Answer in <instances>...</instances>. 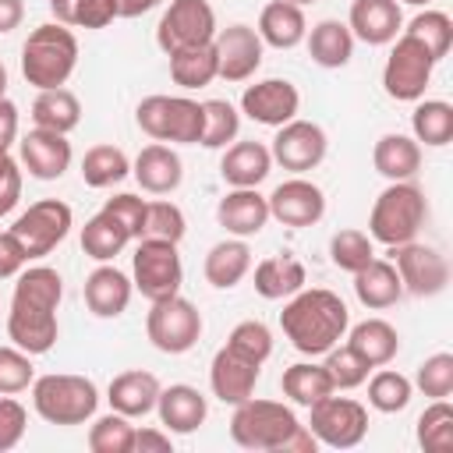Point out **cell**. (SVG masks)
<instances>
[{"label":"cell","instance_id":"cell-1","mask_svg":"<svg viewBox=\"0 0 453 453\" xmlns=\"http://www.w3.org/2000/svg\"><path fill=\"white\" fill-rule=\"evenodd\" d=\"M64 297V280L50 265H32L18 273L11 308H7V336L25 354H50L57 343V308Z\"/></svg>","mask_w":453,"mask_h":453},{"label":"cell","instance_id":"cell-2","mask_svg":"<svg viewBox=\"0 0 453 453\" xmlns=\"http://www.w3.org/2000/svg\"><path fill=\"white\" fill-rule=\"evenodd\" d=\"M280 329L294 350L319 357L347 336L350 311L340 294H333L326 287H311V290L301 287L297 294L287 297V304L280 311Z\"/></svg>","mask_w":453,"mask_h":453},{"label":"cell","instance_id":"cell-3","mask_svg":"<svg viewBox=\"0 0 453 453\" xmlns=\"http://www.w3.org/2000/svg\"><path fill=\"white\" fill-rule=\"evenodd\" d=\"M230 439L241 449L255 453H315L319 439L308 432V425L297 421V414L280 400H255L234 407L230 418Z\"/></svg>","mask_w":453,"mask_h":453},{"label":"cell","instance_id":"cell-4","mask_svg":"<svg viewBox=\"0 0 453 453\" xmlns=\"http://www.w3.org/2000/svg\"><path fill=\"white\" fill-rule=\"evenodd\" d=\"M78 67V39L67 25L46 21L28 32L21 46V74L32 88H60Z\"/></svg>","mask_w":453,"mask_h":453},{"label":"cell","instance_id":"cell-5","mask_svg":"<svg viewBox=\"0 0 453 453\" xmlns=\"http://www.w3.org/2000/svg\"><path fill=\"white\" fill-rule=\"evenodd\" d=\"M425 219H428L425 191L414 180H389V188L379 191L368 212V237L386 248H396V244L418 241Z\"/></svg>","mask_w":453,"mask_h":453},{"label":"cell","instance_id":"cell-6","mask_svg":"<svg viewBox=\"0 0 453 453\" xmlns=\"http://www.w3.org/2000/svg\"><path fill=\"white\" fill-rule=\"evenodd\" d=\"M32 407L50 425H85L96 418L99 389L85 375L50 372L32 379Z\"/></svg>","mask_w":453,"mask_h":453},{"label":"cell","instance_id":"cell-7","mask_svg":"<svg viewBox=\"0 0 453 453\" xmlns=\"http://www.w3.org/2000/svg\"><path fill=\"white\" fill-rule=\"evenodd\" d=\"M134 120L152 142L198 145L205 127V110L198 99L188 96H145L134 106Z\"/></svg>","mask_w":453,"mask_h":453},{"label":"cell","instance_id":"cell-8","mask_svg":"<svg viewBox=\"0 0 453 453\" xmlns=\"http://www.w3.org/2000/svg\"><path fill=\"white\" fill-rule=\"evenodd\" d=\"M131 283H134V290H142V297L149 304L180 294L184 265H180L177 244L159 241V237H142L131 255Z\"/></svg>","mask_w":453,"mask_h":453},{"label":"cell","instance_id":"cell-9","mask_svg":"<svg viewBox=\"0 0 453 453\" xmlns=\"http://www.w3.org/2000/svg\"><path fill=\"white\" fill-rule=\"evenodd\" d=\"M432 71H435V57L414 35L400 32L393 39V50H389L386 67H382V88L396 103H418V99H425Z\"/></svg>","mask_w":453,"mask_h":453},{"label":"cell","instance_id":"cell-10","mask_svg":"<svg viewBox=\"0 0 453 453\" xmlns=\"http://www.w3.org/2000/svg\"><path fill=\"white\" fill-rule=\"evenodd\" d=\"M145 336L159 354H188L202 336V311L180 294L152 301L145 315Z\"/></svg>","mask_w":453,"mask_h":453},{"label":"cell","instance_id":"cell-11","mask_svg":"<svg viewBox=\"0 0 453 453\" xmlns=\"http://www.w3.org/2000/svg\"><path fill=\"white\" fill-rule=\"evenodd\" d=\"M308 432L319 446L329 449H354L368 435V407L350 396H322L308 407Z\"/></svg>","mask_w":453,"mask_h":453},{"label":"cell","instance_id":"cell-12","mask_svg":"<svg viewBox=\"0 0 453 453\" xmlns=\"http://www.w3.org/2000/svg\"><path fill=\"white\" fill-rule=\"evenodd\" d=\"M216 11L209 0H170L156 25V46L170 57L188 46H202L216 39Z\"/></svg>","mask_w":453,"mask_h":453},{"label":"cell","instance_id":"cell-13","mask_svg":"<svg viewBox=\"0 0 453 453\" xmlns=\"http://www.w3.org/2000/svg\"><path fill=\"white\" fill-rule=\"evenodd\" d=\"M71 226H74V212H71V205L60 202V198H39V202H32V205L11 223L14 237H18V241L25 244V251H28V262L50 255V251L71 234Z\"/></svg>","mask_w":453,"mask_h":453},{"label":"cell","instance_id":"cell-14","mask_svg":"<svg viewBox=\"0 0 453 453\" xmlns=\"http://www.w3.org/2000/svg\"><path fill=\"white\" fill-rule=\"evenodd\" d=\"M269 152H273V163H280L283 170L308 173V170H315L326 159L329 138H326V131L315 120L294 117V120H287V124L276 127V138H273Z\"/></svg>","mask_w":453,"mask_h":453},{"label":"cell","instance_id":"cell-15","mask_svg":"<svg viewBox=\"0 0 453 453\" xmlns=\"http://www.w3.org/2000/svg\"><path fill=\"white\" fill-rule=\"evenodd\" d=\"M393 269L400 273L403 290L414 297H435L449 283V265L432 244H418V241L396 244L393 248Z\"/></svg>","mask_w":453,"mask_h":453},{"label":"cell","instance_id":"cell-16","mask_svg":"<svg viewBox=\"0 0 453 453\" xmlns=\"http://www.w3.org/2000/svg\"><path fill=\"white\" fill-rule=\"evenodd\" d=\"M265 202H269V219H276L283 226H294V230L315 226L326 216V195H322V188L315 180L301 177V173L290 177V180H283V184H276Z\"/></svg>","mask_w":453,"mask_h":453},{"label":"cell","instance_id":"cell-17","mask_svg":"<svg viewBox=\"0 0 453 453\" xmlns=\"http://www.w3.org/2000/svg\"><path fill=\"white\" fill-rule=\"evenodd\" d=\"M74 152L67 134L46 131V127H32L28 134L18 138V166L28 170V177L35 180H60L71 166Z\"/></svg>","mask_w":453,"mask_h":453},{"label":"cell","instance_id":"cell-18","mask_svg":"<svg viewBox=\"0 0 453 453\" xmlns=\"http://www.w3.org/2000/svg\"><path fill=\"white\" fill-rule=\"evenodd\" d=\"M216 46V64L223 81H248L262 67V50L265 42L251 25H226L212 39Z\"/></svg>","mask_w":453,"mask_h":453},{"label":"cell","instance_id":"cell-19","mask_svg":"<svg viewBox=\"0 0 453 453\" xmlns=\"http://www.w3.org/2000/svg\"><path fill=\"white\" fill-rule=\"evenodd\" d=\"M297 110H301V92L287 78L255 81L241 96V113H248L255 124H265V127H280V124L294 120Z\"/></svg>","mask_w":453,"mask_h":453},{"label":"cell","instance_id":"cell-20","mask_svg":"<svg viewBox=\"0 0 453 453\" xmlns=\"http://www.w3.org/2000/svg\"><path fill=\"white\" fill-rule=\"evenodd\" d=\"M258 372L262 365L234 354L226 343L212 354V365H209V386H212V396L237 407L244 403L248 396H255V382H258Z\"/></svg>","mask_w":453,"mask_h":453},{"label":"cell","instance_id":"cell-21","mask_svg":"<svg viewBox=\"0 0 453 453\" xmlns=\"http://www.w3.org/2000/svg\"><path fill=\"white\" fill-rule=\"evenodd\" d=\"M347 28L354 39L368 46H389L403 32V11L396 0H354Z\"/></svg>","mask_w":453,"mask_h":453},{"label":"cell","instance_id":"cell-22","mask_svg":"<svg viewBox=\"0 0 453 453\" xmlns=\"http://www.w3.org/2000/svg\"><path fill=\"white\" fill-rule=\"evenodd\" d=\"M216 223L230 237H255L269 223V202L258 195V188H230L216 205Z\"/></svg>","mask_w":453,"mask_h":453},{"label":"cell","instance_id":"cell-23","mask_svg":"<svg viewBox=\"0 0 453 453\" xmlns=\"http://www.w3.org/2000/svg\"><path fill=\"white\" fill-rule=\"evenodd\" d=\"M81 294H85V304H88V311H92L96 319H117V315L127 311L131 294H134V283H131V276L120 273L117 265L99 262V265L85 276Z\"/></svg>","mask_w":453,"mask_h":453},{"label":"cell","instance_id":"cell-24","mask_svg":"<svg viewBox=\"0 0 453 453\" xmlns=\"http://www.w3.org/2000/svg\"><path fill=\"white\" fill-rule=\"evenodd\" d=\"M156 414H159V425L173 435H191L205 425L209 418V400L188 386V382H173V386H163L159 389V400H156Z\"/></svg>","mask_w":453,"mask_h":453},{"label":"cell","instance_id":"cell-25","mask_svg":"<svg viewBox=\"0 0 453 453\" xmlns=\"http://www.w3.org/2000/svg\"><path fill=\"white\" fill-rule=\"evenodd\" d=\"M131 177H134L138 188L149 191V195H170V191H177L180 180H184V163H180V156H177L166 142H152V145H145V149L134 156Z\"/></svg>","mask_w":453,"mask_h":453},{"label":"cell","instance_id":"cell-26","mask_svg":"<svg viewBox=\"0 0 453 453\" xmlns=\"http://www.w3.org/2000/svg\"><path fill=\"white\" fill-rule=\"evenodd\" d=\"M159 379L152 372H142V368H131V372H120L110 379V389H106V400H110V411L124 414V418H145L156 411V400H159Z\"/></svg>","mask_w":453,"mask_h":453},{"label":"cell","instance_id":"cell-27","mask_svg":"<svg viewBox=\"0 0 453 453\" xmlns=\"http://www.w3.org/2000/svg\"><path fill=\"white\" fill-rule=\"evenodd\" d=\"M273 170V152L262 142H230L219 159V177L230 188H258Z\"/></svg>","mask_w":453,"mask_h":453},{"label":"cell","instance_id":"cell-28","mask_svg":"<svg viewBox=\"0 0 453 453\" xmlns=\"http://www.w3.org/2000/svg\"><path fill=\"white\" fill-rule=\"evenodd\" d=\"M258 39L273 50H294L297 42H304L308 35V21H304V7L287 4V0H273L262 7L258 14Z\"/></svg>","mask_w":453,"mask_h":453},{"label":"cell","instance_id":"cell-29","mask_svg":"<svg viewBox=\"0 0 453 453\" xmlns=\"http://www.w3.org/2000/svg\"><path fill=\"white\" fill-rule=\"evenodd\" d=\"M304 280H308L304 262L294 258L290 251L269 255L255 265V294L265 301H287L290 294H297L304 287Z\"/></svg>","mask_w":453,"mask_h":453},{"label":"cell","instance_id":"cell-30","mask_svg":"<svg viewBox=\"0 0 453 453\" xmlns=\"http://www.w3.org/2000/svg\"><path fill=\"white\" fill-rule=\"evenodd\" d=\"M372 166L375 173H382L386 180H414V173L421 170V145L411 134L389 131L375 142L372 149Z\"/></svg>","mask_w":453,"mask_h":453},{"label":"cell","instance_id":"cell-31","mask_svg":"<svg viewBox=\"0 0 453 453\" xmlns=\"http://www.w3.org/2000/svg\"><path fill=\"white\" fill-rule=\"evenodd\" d=\"M354 294L365 308L382 311V308H393L403 297V283H400V273L393 269V262L372 258L365 269L354 273Z\"/></svg>","mask_w":453,"mask_h":453},{"label":"cell","instance_id":"cell-32","mask_svg":"<svg viewBox=\"0 0 453 453\" xmlns=\"http://www.w3.org/2000/svg\"><path fill=\"white\" fill-rule=\"evenodd\" d=\"M248 269H251V248H248L244 237H226V241L212 244L209 255H205V265H202L205 280H209L216 290L237 287V283L248 276Z\"/></svg>","mask_w":453,"mask_h":453},{"label":"cell","instance_id":"cell-33","mask_svg":"<svg viewBox=\"0 0 453 453\" xmlns=\"http://www.w3.org/2000/svg\"><path fill=\"white\" fill-rule=\"evenodd\" d=\"M308 39V57L326 67V71H336V67H347L350 57H354V35L343 21L336 18H326L319 25H311V32L304 35Z\"/></svg>","mask_w":453,"mask_h":453},{"label":"cell","instance_id":"cell-34","mask_svg":"<svg viewBox=\"0 0 453 453\" xmlns=\"http://www.w3.org/2000/svg\"><path fill=\"white\" fill-rule=\"evenodd\" d=\"M347 347H350L357 357H365L368 368H382V365H389V361L396 357V350H400V333H396L386 319H365V322H357V326L350 329Z\"/></svg>","mask_w":453,"mask_h":453},{"label":"cell","instance_id":"cell-35","mask_svg":"<svg viewBox=\"0 0 453 453\" xmlns=\"http://www.w3.org/2000/svg\"><path fill=\"white\" fill-rule=\"evenodd\" d=\"M81 120V103L71 88H42L35 99H32V124L35 127H46V131H57V134H67L74 131Z\"/></svg>","mask_w":453,"mask_h":453},{"label":"cell","instance_id":"cell-36","mask_svg":"<svg viewBox=\"0 0 453 453\" xmlns=\"http://www.w3.org/2000/svg\"><path fill=\"white\" fill-rule=\"evenodd\" d=\"M131 244V234L120 219H113L106 209H99L92 219H85L81 226V251L96 262H113L124 248Z\"/></svg>","mask_w":453,"mask_h":453},{"label":"cell","instance_id":"cell-37","mask_svg":"<svg viewBox=\"0 0 453 453\" xmlns=\"http://www.w3.org/2000/svg\"><path fill=\"white\" fill-rule=\"evenodd\" d=\"M170 78L180 88H205L219 78V64H216V46L202 42V46H188L170 53Z\"/></svg>","mask_w":453,"mask_h":453},{"label":"cell","instance_id":"cell-38","mask_svg":"<svg viewBox=\"0 0 453 453\" xmlns=\"http://www.w3.org/2000/svg\"><path fill=\"white\" fill-rule=\"evenodd\" d=\"M411 131L418 145L442 149L453 142V106L446 99H418L411 113Z\"/></svg>","mask_w":453,"mask_h":453},{"label":"cell","instance_id":"cell-39","mask_svg":"<svg viewBox=\"0 0 453 453\" xmlns=\"http://www.w3.org/2000/svg\"><path fill=\"white\" fill-rule=\"evenodd\" d=\"M280 386H283V396H287L290 403H297V407H311V403H319L322 396L336 393L333 382H329V375H326V368L315 365V361H297V365L283 368Z\"/></svg>","mask_w":453,"mask_h":453},{"label":"cell","instance_id":"cell-40","mask_svg":"<svg viewBox=\"0 0 453 453\" xmlns=\"http://www.w3.org/2000/svg\"><path fill=\"white\" fill-rule=\"evenodd\" d=\"M131 173V159L117 145H92L81 159V180L88 188H113Z\"/></svg>","mask_w":453,"mask_h":453},{"label":"cell","instance_id":"cell-41","mask_svg":"<svg viewBox=\"0 0 453 453\" xmlns=\"http://www.w3.org/2000/svg\"><path fill=\"white\" fill-rule=\"evenodd\" d=\"M365 382H368V403L379 414H400L411 403V396H414V382L407 375L386 368V365L372 379H365Z\"/></svg>","mask_w":453,"mask_h":453},{"label":"cell","instance_id":"cell-42","mask_svg":"<svg viewBox=\"0 0 453 453\" xmlns=\"http://www.w3.org/2000/svg\"><path fill=\"white\" fill-rule=\"evenodd\" d=\"M418 446L425 453H453V407H449V400H432L421 411Z\"/></svg>","mask_w":453,"mask_h":453},{"label":"cell","instance_id":"cell-43","mask_svg":"<svg viewBox=\"0 0 453 453\" xmlns=\"http://www.w3.org/2000/svg\"><path fill=\"white\" fill-rule=\"evenodd\" d=\"M88 449L92 453H134V425L131 418L110 411L92 421L88 428Z\"/></svg>","mask_w":453,"mask_h":453},{"label":"cell","instance_id":"cell-44","mask_svg":"<svg viewBox=\"0 0 453 453\" xmlns=\"http://www.w3.org/2000/svg\"><path fill=\"white\" fill-rule=\"evenodd\" d=\"M50 11L67 28H106L117 18L113 0H50Z\"/></svg>","mask_w":453,"mask_h":453},{"label":"cell","instance_id":"cell-45","mask_svg":"<svg viewBox=\"0 0 453 453\" xmlns=\"http://www.w3.org/2000/svg\"><path fill=\"white\" fill-rule=\"evenodd\" d=\"M403 32L414 35V39L435 57V64H439V60L449 53V46H453V21H449V14H442V11H421V14H414Z\"/></svg>","mask_w":453,"mask_h":453},{"label":"cell","instance_id":"cell-46","mask_svg":"<svg viewBox=\"0 0 453 453\" xmlns=\"http://www.w3.org/2000/svg\"><path fill=\"white\" fill-rule=\"evenodd\" d=\"M329 258H333L336 269H343V273L354 276L357 269H365V265L375 258V244H372V237H368L365 230L347 226V230H336V234H333V241H329Z\"/></svg>","mask_w":453,"mask_h":453},{"label":"cell","instance_id":"cell-47","mask_svg":"<svg viewBox=\"0 0 453 453\" xmlns=\"http://www.w3.org/2000/svg\"><path fill=\"white\" fill-rule=\"evenodd\" d=\"M202 110H205V127H202V142L198 145H205V149H226L230 142H237L241 113L226 99H205Z\"/></svg>","mask_w":453,"mask_h":453},{"label":"cell","instance_id":"cell-48","mask_svg":"<svg viewBox=\"0 0 453 453\" xmlns=\"http://www.w3.org/2000/svg\"><path fill=\"white\" fill-rule=\"evenodd\" d=\"M326 361H322V368H326V375H329V382H333V389H357V386H365V379H368V365H365V357H357L347 343L340 347H329L326 354H322Z\"/></svg>","mask_w":453,"mask_h":453},{"label":"cell","instance_id":"cell-49","mask_svg":"<svg viewBox=\"0 0 453 453\" xmlns=\"http://www.w3.org/2000/svg\"><path fill=\"white\" fill-rule=\"evenodd\" d=\"M226 347H230L234 354L255 361V365H265V357L273 354V333H269L265 322H258V319H244V322H237V326L230 329Z\"/></svg>","mask_w":453,"mask_h":453},{"label":"cell","instance_id":"cell-50","mask_svg":"<svg viewBox=\"0 0 453 453\" xmlns=\"http://www.w3.org/2000/svg\"><path fill=\"white\" fill-rule=\"evenodd\" d=\"M184 234H188V219H184L180 205H173V202H149V205H145L142 237H159V241L180 244ZM142 237H138V241H142Z\"/></svg>","mask_w":453,"mask_h":453},{"label":"cell","instance_id":"cell-51","mask_svg":"<svg viewBox=\"0 0 453 453\" xmlns=\"http://www.w3.org/2000/svg\"><path fill=\"white\" fill-rule=\"evenodd\" d=\"M414 386L432 396V400H446L453 393V354L449 350H439L432 357H425L418 365V375H414Z\"/></svg>","mask_w":453,"mask_h":453},{"label":"cell","instance_id":"cell-52","mask_svg":"<svg viewBox=\"0 0 453 453\" xmlns=\"http://www.w3.org/2000/svg\"><path fill=\"white\" fill-rule=\"evenodd\" d=\"M35 379V368H32V354H25L21 347H0V393H21L28 389Z\"/></svg>","mask_w":453,"mask_h":453},{"label":"cell","instance_id":"cell-53","mask_svg":"<svg viewBox=\"0 0 453 453\" xmlns=\"http://www.w3.org/2000/svg\"><path fill=\"white\" fill-rule=\"evenodd\" d=\"M25 428H28V411L11 393H0V453L14 449L25 439Z\"/></svg>","mask_w":453,"mask_h":453},{"label":"cell","instance_id":"cell-54","mask_svg":"<svg viewBox=\"0 0 453 453\" xmlns=\"http://www.w3.org/2000/svg\"><path fill=\"white\" fill-rule=\"evenodd\" d=\"M145 205H149V202L138 198V195H131V191H120V195H113V198L103 202V209H106L113 219H120V223L127 226L131 241L142 237V226H145Z\"/></svg>","mask_w":453,"mask_h":453},{"label":"cell","instance_id":"cell-55","mask_svg":"<svg viewBox=\"0 0 453 453\" xmlns=\"http://www.w3.org/2000/svg\"><path fill=\"white\" fill-rule=\"evenodd\" d=\"M28 265V251L25 244L14 237V230H0V280L18 276Z\"/></svg>","mask_w":453,"mask_h":453},{"label":"cell","instance_id":"cell-56","mask_svg":"<svg viewBox=\"0 0 453 453\" xmlns=\"http://www.w3.org/2000/svg\"><path fill=\"white\" fill-rule=\"evenodd\" d=\"M173 439L159 428H134V453H170Z\"/></svg>","mask_w":453,"mask_h":453},{"label":"cell","instance_id":"cell-57","mask_svg":"<svg viewBox=\"0 0 453 453\" xmlns=\"http://www.w3.org/2000/svg\"><path fill=\"white\" fill-rule=\"evenodd\" d=\"M18 142V106L0 96V149H11Z\"/></svg>","mask_w":453,"mask_h":453},{"label":"cell","instance_id":"cell-58","mask_svg":"<svg viewBox=\"0 0 453 453\" xmlns=\"http://www.w3.org/2000/svg\"><path fill=\"white\" fill-rule=\"evenodd\" d=\"M25 18V4L21 0H0V32L18 28Z\"/></svg>","mask_w":453,"mask_h":453},{"label":"cell","instance_id":"cell-59","mask_svg":"<svg viewBox=\"0 0 453 453\" xmlns=\"http://www.w3.org/2000/svg\"><path fill=\"white\" fill-rule=\"evenodd\" d=\"M159 4L163 0H113V11H117V18H142Z\"/></svg>","mask_w":453,"mask_h":453},{"label":"cell","instance_id":"cell-60","mask_svg":"<svg viewBox=\"0 0 453 453\" xmlns=\"http://www.w3.org/2000/svg\"><path fill=\"white\" fill-rule=\"evenodd\" d=\"M7 184H21V170H18V159L11 156V149H0V188Z\"/></svg>","mask_w":453,"mask_h":453},{"label":"cell","instance_id":"cell-61","mask_svg":"<svg viewBox=\"0 0 453 453\" xmlns=\"http://www.w3.org/2000/svg\"><path fill=\"white\" fill-rule=\"evenodd\" d=\"M18 198H21V184H7V188H0V219L18 205Z\"/></svg>","mask_w":453,"mask_h":453},{"label":"cell","instance_id":"cell-62","mask_svg":"<svg viewBox=\"0 0 453 453\" xmlns=\"http://www.w3.org/2000/svg\"><path fill=\"white\" fill-rule=\"evenodd\" d=\"M0 96H7V67H4V60H0Z\"/></svg>","mask_w":453,"mask_h":453},{"label":"cell","instance_id":"cell-63","mask_svg":"<svg viewBox=\"0 0 453 453\" xmlns=\"http://www.w3.org/2000/svg\"><path fill=\"white\" fill-rule=\"evenodd\" d=\"M396 4H411V7H425V4H432V0H396Z\"/></svg>","mask_w":453,"mask_h":453},{"label":"cell","instance_id":"cell-64","mask_svg":"<svg viewBox=\"0 0 453 453\" xmlns=\"http://www.w3.org/2000/svg\"><path fill=\"white\" fill-rule=\"evenodd\" d=\"M287 4H297V7H304V4H315V0H287Z\"/></svg>","mask_w":453,"mask_h":453}]
</instances>
